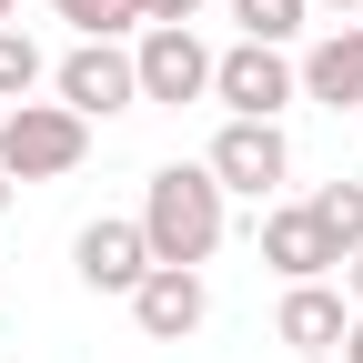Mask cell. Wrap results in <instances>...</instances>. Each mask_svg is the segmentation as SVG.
<instances>
[{
	"instance_id": "6da1fadb",
	"label": "cell",
	"mask_w": 363,
	"mask_h": 363,
	"mask_svg": "<svg viewBox=\"0 0 363 363\" xmlns=\"http://www.w3.org/2000/svg\"><path fill=\"white\" fill-rule=\"evenodd\" d=\"M222 222H233V192L212 182V162H162L142 182V242H152V262L202 272L222 252Z\"/></svg>"
},
{
	"instance_id": "7a4b0ae2",
	"label": "cell",
	"mask_w": 363,
	"mask_h": 363,
	"mask_svg": "<svg viewBox=\"0 0 363 363\" xmlns=\"http://www.w3.org/2000/svg\"><path fill=\"white\" fill-rule=\"evenodd\" d=\"M81 152H91V121L71 101H11L0 111V172L11 182H61V172H81Z\"/></svg>"
},
{
	"instance_id": "3957f363",
	"label": "cell",
	"mask_w": 363,
	"mask_h": 363,
	"mask_svg": "<svg viewBox=\"0 0 363 363\" xmlns=\"http://www.w3.org/2000/svg\"><path fill=\"white\" fill-rule=\"evenodd\" d=\"M212 101L233 121H283L303 101V71L272 51V40H233V51H212Z\"/></svg>"
},
{
	"instance_id": "277c9868",
	"label": "cell",
	"mask_w": 363,
	"mask_h": 363,
	"mask_svg": "<svg viewBox=\"0 0 363 363\" xmlns=\"http://www.w3.org/2000/svg\"><path fill=\"white\" fill-rule=\"evenodd\" d=\"M131 71H142V101L182 111V101H212V51L192 21H152L142 40H131Z\"/></svg>"
},
{
	"instance_id": "5b68a950",
	"label": "cell",
	"mask_w": 363,
	"mask_h": 363,
	"mask_svg": "<svg viewBox=\"0 0 363 363\" xmlns=\"http://www.w3.org/2000/svg\"><path fill=\"white\" fill-rule=\"evenodd\" d=\"M202 162H212L222 192H242V202H272V192L293 182V142H283V121H222Z\"/></svg>"
},
{
	"instance_id": "8992f818",
	"label": "cell",
	"mask_w": 363,
	"mask_h": 363,
	"mask_svg": "<svg viewBox=\"0 0 363 363\" xmlns=\"http://www.w3.org/2000/svg\"><path fill=\"white\" fill-rule=\"evenodd\" d=\"M71 272L91 293H142V272H152V242H142V212H101V222H81L71 233Z\"/></svg>"
},
{
	"instance_id": "52a82bcc",
	"label": "cell",
	"mask_w": 363,
	"mask_h": 363,
	"mask_svg": "<svg viewBox=\"0 0 363 363\" xmlns=\"http://www.w3.org/2000/svg\"><path fill=\"white\" fill-rule=\"evenodd\" d=\"M51 91H61L81 121H111V111H131V101H142V71H131V51H121V40H81L71 61H51Z\"/></svg>"
},
{
	"instance_id": "ba28073f",
	"label": "cell",
	"mask_w": 363,
	"mask_h": 363,
	"mask_svg": "<svg viewBox=\"0 0 363 363\" xmlns=\"http://www.w3.org/2000/svg\"><path fill=\"white\" fill-rule=\"evenodd\" d=\"M131 323H142L152 343H192V333L212 323V283H202V272H182V262H152L142 293H131Z\"/></svg>"
},
{
	"instance_id": "9c48e42d",
	"label": "cell",
	"mask_w": 363,
	"mask_h": 363,
	"mask_svg": "<svg viewBox=\"0 0 363 363\" xmlns=\"http://www.w3.org/2000/svg\"><path fill=\"white\" fill-rule=\"evenodd\" d=\"M293 71H303V101H323V111H363V21H333Z\"/></svg>"
},
{
	"instance_id": "30bf717a",
	"label": "cell",
	"mask_w": 363,
	"mask_h": 363,
	"mask_svg": "<svg viewBox=\"0 0 363 363\" xmlns=\"http://www.w3.org/2000/svg\"><path fill=\"white\" fill-rule=\"evenodd\" d=\"M272 333H283L293 353H343V333H353V293H333V283H283Z\"/></svg>"
},
{
	"instance_id": "8fae6325",
	"label": "cell",
	"mask_w": 363,
	"mask_h": 363,
	"mask_svg": "<svg viewBox=\"0 0 363 363\" xmlns=\"http://www.w3.org/2000/svg\"><path fill=\"white\" fill-rule=\"evenodd\" d=\"M262 262L283 272V283H323V272L343 262L323 242V222H313V202H283V212H262Z\"/></svg>"
},
{
	"instance_id": "7c38bea8",
	"label": "cell",
	"mask_w": 363,
	"mask_h": 363,
	"mask_svg": "<svg viewBox=\"0 0 363 363\" xmlns=\"http://www.w3.org/2000/svg\"><path fill=\"white\" fill-rule=\"evenodd\" d=\"M40 81H51V61H40V40L11 21V30H0V111H11V101H30Z\"/></svg>"
},
{
	"instance_id": "4fadbf2b",
	"label": "cell",
	"mask_w": 363,
	"mask_h": 363,
	"mask_svg": "<svg viewBox=\"0 0 363 363\" xmlns=\"http://www.w3.org/2000/svg\"><path fill=\"white\" fill-rule=\"evenodd\" d=\"M81 40H142V0H51Z\"/></svg>"
},
{
	"instance_id": "5bb4252c",
	"label": "cell",
	"mask_w": 363,
	"mask_h": 363,
	"mask_svg": "<svg viewBox=\"0 0 363 363\" xmlns=\"http://www.w3.org/2000/svg\"><path fill=\"white\" fill-rule=\"evenodd\" d=\"M233 21H242V40H303V21H313V0H233Z\"/></svg>"
},
{
	"instance_id": "9a60e30c",
	"label": "cell",
	"mask_w": 363,
	"mask_h": 363,
	"mask_svg": "<svg viewBox=\"0 0 363 363\" xmlns=\"http://www.w3.org/2000/svg\"><path fill=\"white\" fill-rule=\"evenodd\" d=\"M313 222H323L333 252H353L363 242V182H323V192H313Z\"/></svg>"
},
{
	"instance_id": "2e32d148",
	"label": "cell",
	"mask_w": 363,
	"mask_h": 363,
	"mask_svg": "<svg viewBox=\"0 0 363 363\" xmlns=\"http://www.w3.org/2000/svg\"><path fill=\"white\" fill-rule=\"evenodd\" d=\"M152 21H202V0H142V30Z\"/></svg>"
},
{
	"instance_id": "e0dca14e",
	"label": "cell",
	"mask_w": 363,
	"mask_h": 363,
	"mask_svg": "<svg viewBox=\"0 0 363 363\" xmlns=\"http://www.w3.org/2000/svg\"><path fill=\"white\" fill-rule=\"evenodd\" d=\"M343 293H353V313H363V242L343 252Z\"/></svg>"
},
{
	"instance_id": "ac0fdd59",
	"label": "cell",
	"mask_w": 363,
	"mask_h": 363,
	"mask_svg": "<svg viewBox=\"0 0 363 363\" xmlns=\"http://www.w3.org/2000/svg\"><path fill=\"white\" fill-rule=\"evenodd\" d=\"M343 363H363V313H353V333H343Z\"/></svg>"
},
{
	"instance_id": "d6986e66",
	"label": "cell",
	"mask_w": 363,
	"mask_h": 363,
	"mask_svg": "<svg viewBox=\"0 0 363 363\" xmlns=\"http://www.w3.org/2000/svg\"><path fill=\"white\" fill-rule=\"evenodd\" d=\"M313 11H333V21H353V11H363V0H313Z\"/></svg>"
},
{
	"instance_id": "ffe728a7",
	"label": "cell",
	"mask_w": 363,
	"mask_h": 363,
	"mask_svg": "<svg viewBox=\"0 0 363 363\" xmlns=\"http://www.w3.org/2000/svg\"><path fill=\"white\" fill-rule=\"evenodd\" d=\"M11 21H21V0H0V30H11Z\"/></svg>"
},
{
	"instance_id": "44dd1931",
	"label": "cell",
	"mask_w": 363,
	"mask_h": 363,
	"mask_svg": "<svg viewBox=\"0 0 363 363\" xmlns=\"http://www.w3.org/2000/svg\"><path fill=\"white\" fill-rule=\"evenodd\" d=\"M0 212H11V172H0Z\"/></svg>"
},
{
	"instance_id": "7402d4cb",
	"label": "cell",
	"mask_w": 363,
	"mask_h": 363,
	"mask_svg": "<svg viewBox=\"0 0 363 363\" xmlns=\"http://www.w3.org/2000/svg\"><path fill=\"white\" fill-rule=\"evenodd\" d=\"M303 363H343V353H303Z\"/></svg>"
}]
</instances>
